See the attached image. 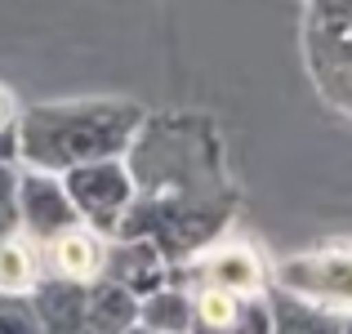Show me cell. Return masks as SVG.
<instances>
[{"instance_id": "8", "label": "cell", "mask_w": 352, "mask_h": 334, "mask_svg": "<svg viewBox=\"0 0 352 334\" xmlns=\"http://www.w3.org/2000/svg\"><path fill=\"white\" fill-rule=\"evenodd\" d=\"M45 245V272L50 276H67V281H80V285H94L103 276V263H107V236L85 223L76 227H63L58 236L41 241Z\"/></svg>"}, {"instance_id": "7", "label": "cell", "mask_w": 352, "mask_h": 334, "mask_svg": "<svg viewBox=\"0 0 352 334\" xmlns=\"http://www.w3.org/2000/svg\"><path fill=\"white\" fill-rule=\"evenodd\" d=\"M308 49L321 94L352 116V18H317Z\"/></svg>"}, {"instance_id": "19", "label": "cell", "mask_w": 352, "mask_h": 334, "mask_svg": "<svg viewBox=\"0 0 352 334\" xmlns=\"http://www.w3.org/2000/svg\"><path fill=\"white\" fill-rule=\"evenodd\" d=\"M317 18H352V0H317Z\"/></svg>"}, {"instance_id": "18", "label": "cell", "mask_w": 352, "mask_h": 334, "mask_svg": "<svg viewBox=\"0 0 352 334\" xmlns=\"http://www.w3.org/2000/svg\"><path fill=\"white\" fill-rule=\"evenodd\" d=\"M18 116H23V107H18L14 89H9V85H0V134L18 129Z\"/></svg>"}, {"instance_id": "17", "label": "cell", "mask_w": 352, "mask_h": 334, "mask_svg": "<svg viewBox=\"0 0 352 334\" xmlns=\"http://www.w3.org/2000/svg\"><path fill=\"white\" fill-rule=\"evenodd\" d=\"M232 334H272V299H267V290L263 294H245V299H241Z\"/></svg>"}, {"instance_id": "5", "label": "cell", "mask_w": 352, "mask_h": 334, "mask_svg": "<svg viewBox=\"0 0 352 334\" xmlns=\"http://www.w3.org/2000/svg\"><path fill=\"white\" fill-rule=\"evenodd\" d=\"M18 219H23V232H32L36 241L58 236L63 227H76L80 214L72 205L67 188H63V174L23 165V174H18Z\"/></svg>"}, {"instance_id": "2", "label": "cell", "mask_w": 352, "mask_h": 334, "mask_svg": "<svg viewBox=\"0 0 352 334\" xmlns=\"http://www.w3.org/2000/svg\"><path fill=\"white\" fill-rule=\"evenodd\" d=\"M63 188H67L80 223L103 232V236H116L129 205H134V197H138L134 170H129L125 156H103V161L72 165V170H63Z\"/></svg>"}, {"instance_id": "1", "label": "cell", "mask_w": 352, "mask_h": 334, "mask_svg": "<svg viewBox=\"0 0 352 334\" xmlns=\"http://www.w3.org/2000/svg\"><path fill=\"white\" fill-rule=\"evenodd\" d=\"M147 111L125 98H85V103H41L18 116V165L63 174L72 165L125 156Z\"/></svg>"}, {"instance_id": "6", "label": "cell", "mask_w": 352, "mask_h": 334, "mask_svg": "<svg viewBox=\"0 0 352 334\" xmlns=\"http://www.w3.org/2000/svg\"><path fill=\"white\" fill-rule=\"evenodd\" d=\"M98 281H116L143 299V294L174 281V263L156 245V236H107V263Z\"/></svg>"}, {"instance_id": "15", "label": "cell", "mask_w": 352, "mask_h": 334, "mask_svg": "<svg viewBox=\"0 0 352 334\" xmlns=\"http://www.w3.org/2000/svg\"><path fill=\"white\" fill-rule=\"evenodd\" d=\"M0 334H45L27 294H0Z\"/></svg>"}, {"instance_id": "4", "label": "cell", "mask_w": 352, "mask_h": 334, "mask_svg": "<svg viewBox=\"0 0 352 334\" xmlns=\"http://www.w3.org/2000/svg\"><path fill=\"white\" fill-rule=\"evenodd\" d=\"M174 272H183L188 281H210V285H223V290H236V294H263L267 285V263L258 258L254 245H219V241H210L206 249H197V254L188 258V263H179Z\"/></svg>"}, {"instance_id": "3", "label": "cell", "mask_w": 352, "mask_h": 334, "mask_svg": "<svg viewBox=\"0 0 352 334\" xmlns=\"http://www.w3.org/2000/svg\"><path fill=\"white\" fill-rule=\"evenodd\" d=\"M276 285L330 312H352V245H321L312 254L285 258L276 267Z\"/></svg>"}, {"instance_id": "16", "label": "cell", "mask_w": 352, "mask_h": 334, "mask_svg": "<svg viewBox=\"0 0 352 334\" xmlns=\"http://www.w3.org/2000/svg\"><path fill=\"white\" fill-rule=\"evenodd\" d=\"M18 174H23L18 161H0V236L23 227V219H18Z\"/></svg>"}, {"instance_id": "13", "label": "cell", "mask_w": 352, "mask_h": 334, "mask_svg": "<svg viewBox=\"0 0 352 334\" xmlns=\"http://www.w3.org/2000/svg\"><path fill=\"white\" fill-rule=\"evenodd\" d=\"M188 299H192V326H188V334H232L245 294L223 290V285H210V281H192Z\"/></svg>"}, {"instance_id": "12", "label": "cell", "mask_w": 352, "mask_h": 334, "mask_svg": "<svg viewBox=\"0 0 352 334\" xmlns=\"http://www.w3.org/2000/svg\"><path fill=\"white\" fill-rule=\"evenodd\" d=\"M138 326V294L116 281H94L85 303V330L80 334H125Z\"/></svg>"}, {"instance_id": "20", "label": "cell", "mask_w": 352, "mask_h": 334, "mask_svg": "<svg viewBox=\"0 0 352 334\" xmlns=\"http://www.w3.org/2000/svg\"><path fill=\"white\" fill-rule=\"evenodd\" d=\"M344 334H352V312H344Z\"/></svg>"}, {"instance_id": "14", "label": "cell", "mask_w": 352, "mask_h": 334, "mask_svg": "<svg viewBox=\"0 0 352 334\" xmlns=\"http://www.w3.org/2000/svg\"><path fill=\"white\" fill-rule=\"evenodd\" d=\"M138 326L156 330V334H188L192 326V299L188 285H161V290L143 294L138 299Z\"/></svg>"}, {"instance_id": "9", "label": "cell", "mask_w": 352, "mask_h": 334, "mask_svg": "<svg viewBox=\"0 0 352 334\" xmlns=\"http://www.w3.org/2000/svg\"><path fill=\"white\" fill-rule=\"evenodd\" d=\"M27 299H32L36 321H41V330H45V334H80V330H85L89 285L45 272V276H41V285H36Z\"/></svg>"}, {"instance_id": "21", "label": "cell", "mask_w": 352, "mask_h": 334, "mask_svg": "<svg viewBox=\"0 0 352 334\" xmlns=\"http://www.w3.org/2000/svg\"><path fill=\"white\" fill-rule=\"evenodd\" d=\"M125 334H156V330H143V326H134V330H125Z\"/></svg>"}, {"instance_id": "10", "label": "cell", "mask_w": 352, "mask_h": 334, "mask_svg": "<svg viewBox=\"0 0 352 334\" xmlns=\"http://www.w3.org/2000/svg\"><path fill=\"white\" fill-rule=\"evenodd\" d=\"M45 276V245L32 232L0 236V294H32Z\"/></svg>"}, {"instance_id": "11", "label": "cell", "mask_w": 352, "mask_h": 334, "mask_svg": "<svg viewBox=\"0 0 352 334\" xmlns=\"http://www.w3.org/2000/svg\"><path fill=\"white\" fill-rule=\"evenodd\" d=\"M267 299H272V334H344V317L321 303H308L281 285H267Z\"/></svg>"}]
</instances>
